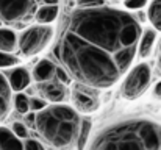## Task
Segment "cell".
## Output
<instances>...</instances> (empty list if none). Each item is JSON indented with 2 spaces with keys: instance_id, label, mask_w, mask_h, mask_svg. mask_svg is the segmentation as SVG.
Listing matches in <instances>:
<instances>
[{
  "instance_id": "obj_1",
  "label": "cell",
  "mask_w": 161,
  "mask_h": 150,
  "mask_svg": "<svg viewBox=\"0 0 161 150\" xmlns=\"http://www.w3.org/2000/svg\"><path fill=\"white\" fill-rule=\"evenodd\" d=\"M141 31L139 22L124 9L78 6L66 17L53 55L75 83L107 89L131 67Z\"/></svg>"
},
{
  "instance_id": "obj_2",
  "label": "cell",
  "mask_w": 161,
  "mask_h": 150,
  "mask_svg": "<svg viewBox=\"0 0 161 150\" xmlns=\"http://www.w3.org/2000/svg\"><path fill=\"white\" fill-rule=\"evenodd\" d=\"M88 149L161 150V124L152 119H125L99 130L85 146Z\"/></svg>"
},
{
  "instance_id": "obj_3",
  "label": "cell",
  "mask_w": 161,
  "mask_h": 150,
  "mask_svg": "<svg viewBox=\"0 0 161 150\" xmlns=\"http://www.w3.org/2000/svg\"><path fill=\"white\" fill-rule=\"evenodd\" d=\"M81 116L80 113L61 102L46 105L36 111L35 130L44 144L55 149H67L77 144L80 131Z\"/></svg>"
},
{
  "instance_id": "obj_4",
  "label": "cell",
  "mask_w": 161,
  "mask_h": 150,
  "mask_svg": "<svg viewBox=\"0 0 161 150\" xmlns=\"http://www.w3.org/2000/svg\"><path fill=\"white\" fill-rule=\"evenodd\" d=\"M55 35V30L49 24L31 25L24 30L20 36H17V50L22 56L30 58L49 47Z\"/></svg>"
},
{
  "instance_id": "obj_5",
  "label": "cell",
  "mask_w": 161,
  "mask_h": 150,
  "mask_svg": "<svg viewBox=\"0 0 161 150\" xmlns=\"http://www.w3.org/2000/svg\"><path fill=\"white\" fill-rule=\"evenodd\" d=\"M36 13L35 0H0V25L25 27Z\"/></svg>"
},
{
  "instance_id": "obj_6",
  "label": "cell",
  "mask_w": 161,
  "mask_h": 150,
  "mask_svg": "<svg viewBox=\"0 0 161 150\" xmlns=\"http://www.w3.org/2000/svg\"><path fill=\"white\" fill-rule=\"evenodd\" d=\"M152 70L147 63H139L130 67L120 85V97L124 100H136L142 97L150 86Z\"/></svg>"
},
{
  "instance_id": "obj_7",
  "label": "cell",
  "mask_w": 161,
  "mask_h": 150,
  "mask_svg": "<svg viewBox=\"0 0 161 150\" xmlns=\"http://www.w3.org/2000/svg\"><path fill=\"white\" fill-rule=\"evenodd\" d=\"M72 105L81 114H92L100 108V99L97 96V89L77 83L72 89Z\"/></svg>"
},
{
  "instance_id": "obj_8",
  "label": "cell",
  "mask_w": 161,
  "mask_h": 150,
  "mask_svg": "<svg viewBox=\"0 0 161 150\" xmlns=\"http://www.w3.org/2000/svg\"><path fill=\"white\" fill-rule=\"evenodd\" d=\"M6 80H8V85H9L11 91L20 92V91H24L30 86L31 75L25 67H14L13 70H9Z\"/></svg>"
},
{
  "instance_id": "obj_9",
  "label": "cell",
  "mask_w": 161,
  "mask_h": 150,
  "mask_svg": "<svg viewBox=\"0 0 161 150\" xmlns=\"http://www.w3.org/2000/svg\"><path fill=\"white\" fill-rule=\"evenodd\" d=\"M157 42V30L155 28H146L141 31L139 41H138V49H136V55L139 58H149L152 55V50L155 47Z\"/></svg>"
},
{
  "instance_id": "obj_10",
  "label": "cell",
  "mask_w": 161,
  "mask_h": 150,
  "mask_svg": "<svg viewBox=\"0 0 161 150\" xmlns=\"http://www.w3.org/2000/svg\"><path fill=\"white\" fill-rule=\"evenodd\" d=\"M11 88L3 74H0V124L9 116L11 111Z\"/></svg>"
},
{
  "instance_id": "obj_11",
  "label": "cell",
  "mask_w": 161,
  "mask_h": 150,
  "mask_svg": "<svg viewBox=\"0 0 161 150\" xmlns=\"http://www.w3.org/2000/svg\"><path fill=\"white\" fill-rule=\"evenodd\" d=\"M55 70H56V66H55L52 61L49 59H41L35 69H33V80L36 83H44V81H49L55 77Z\"/></svg>"
},
{
  "instance_id": "obj_12",
  "label": "cell",
  "mask_w": 161,
  "mask_h": 150,
  "mask_svg": "<svg viewBox=\"0 0 161 150\" xmlns=\"http://www.w3.org/2000/svg\"><path fill=\"white\" fill-rule=\"evenodd\" d=\"M41 92L46 99L52 103H58V102H63L66 97V89H64V85L63 83H50L49 81H44V85L41 86Z\"/></svg>"
},
{
  "instance_id": "obj_13",
  "label": "cell",
  "mask_w": 161,
  "mask_h": 150,
  "mask_svg": "<svg viewBox=\"0 0 161 150\" xmlns=\"http://www.w3.org/2000/svg\"><path fill=\"white\" fill-rule=\"evenodd\" d=\"M24 149L22 139H19L11 128L0 127V150H20Z\"/></svg>"
},
{
  "instance_id": "obj_14",
  "label": "cell",
  "mask_w": 161,
  "mask_h": 150,
  "mask_svg": "<svg viewBox=\"0 0 161 150\" xmlns=\"http://www.w3.org/2000/svg\"><path fill=\"white\" fill-rule=\"evenodd\" d=\"M0 50L9 53L17 50V35L9 27H0Z\"/></svg>"
},
{
  "instance_id": "obj_15",
  "label": "cell",
  "mask_w": 161,
  "mask_h": 150,
  "mask_svg": "<svg viewBox=\"0 0 161 150\" xmlns=\"http://www.w3.org/2000/svg\"><path fill=\"white\" fill-rule=\"evenodd\" d=\"M56 17H58V5L46 3L44 6L36 8L35 19L38 24H52V22H55Z\"/></svg>"
},
{
  "instance_id": "obj_16",
  "label": "cell",
  "mask_w": 161,
  "mask_h": 150,
  "mask_svg": "<svg viewBox=\"0 0 161 150\" xmlns=\"http://www.w3.org/2000/svg\"><path fill=\"white\" fill-rule=\"evenodd\" d=\"M147 20L152 28L161 33V0H152L147 8Z\"/></svg>"
},
{
  "instance_id": "obj_17",
  "label": "cell",
  "mask_w": 161,
  "mask_h": 150,
  "mask_svg": "<svg viewBox=\"0 0 161 150\" xmlns=\"http://www.w3.org/2000/svg\"><path fill=\"white\" fill-rule=\"evenodd\" d=\"M91 130V119L89 117H81V124H80V131H78V139H77V147H85L86 146V139Z\"/></svg>"
},
{
  "instance_id": "obj_18",
  "label": "cell",
  "mask_w": 161,
  "mask_h": 150,
  "mask_svg": "<svg viewBox=\"0 0 161 150\" xmlns=\"http://www.w3.org/2000/svg\"><path fill=\"white\" fill-rule=\"evenodd\" d=\"M13 102H14V108L19 114H27L30 111V99L25 94H22V91L14 96Z\"/></svg>"
},
{
  "instance_id": "obj_19",
  "label": "cell",
  "mask_w": 161,
  "mask_h": 150,
  "mask_svg": "<svg viewBox=\"0 0 161 150\" xmlns=\"http://www.w3.org/2000/svg\"><path fill=\"white\" fill-rule=\"evenodd\" d=\"M19 58L9 52H2L0 50V69H8V67H14L17 66Z\"/></svg>"
},
{
  "instance_id": "obj_20",
  "label": "cell",
  "mask_w": 161,
  "mask_h": 150,
  "mask_svg": "<svg viewBox=\"0 0 161 150\" xmlns=\"http://www.w3.org/2000/svg\"><path fill=\"white\" fill-rule=\"evenodd\" d=\"M11 130H13V133H14L19 139H25V138L28 136V128H27V125H25L24 122H14L13 127H11Z\"/></svg>"
},
{
  "instance_id": "obj_21",
  "label": "cell",
  "mask_w": 161,
  "mask_h": 150,
  "mask_svg": "<svg viewBox=\"0 0 161 150\" xmlns=\"http://www.w3.org/2000/svg\"><path fill=\"white\" fill-rule=\"evenodd\" d=\"M147 3H149V0H124V6H125V9H130V11L142 9Z\"/></svg>"
},
{
  "instance_id": "obj_22",
  "label": "cell",
  "mask_w": 161,
  "mask_h": 150,
  "mask_svg": "<svg viewBox=\"0 0 161 150\" xmlns=\"http://www.w3.org/2000/svg\"><path fill=\"white\" fill-rule=\"evenodd\" d=\"M22 144H24V149L27 150H42L44 149V142H41V141H38V139H31V138H25V141H22Z\"/></svg>"
},
{
  "instance_id": "obj_23",
  "label": "cell",
  "mask_w": 161,
  "mask_h": 150,
  "mask_svg": "<svg viewBox=\"0 0 161 150\" xmlns=\"http://www.w3.org/2000/svg\"><path fill=\"white\" fill-rule=\"evenodd\" d=\"M55 77H58V81L63 83V85L70 83V78H69V75L66 74V70H64L63 67H56V70H55Z\"/></svg>"
},
{
  "instance_id": "obj_24",
  "label": "cell",
  "mask_w": 161,
  "mask_h": 150,
  "mask_svg": "<svg viewBox=\"0 0 161 150\" xmlns=\"http://www.w3.org/2000/svg\"><path fill=\"white\" fill-rule=\"evenodd\" d=\"M47 103H46V100L42 99H30V111H39V109H42L44 106H46Z\"/></svg>"
},
{
  "instance_id": "obj_25",
  "label": "cell",
  "mask_w": 161,
  "mask_h": 150,
  "mask_svg": "<svg viewBox=\"0 0 161 150\" xmlns=\"http://www.w3.org/2000/svg\"><path fill=\"white\" fill-rule=\"evenodd\" d=\"M103 5V0H78V6H96Z\"/></svg>"
},
{
  "instance_id": "obj_26",
  "label": "cell",
  "mask_w": 161,
  "mask_h": 150,
  "mask_svg": "<svg viewBox=\"0 0 161 150\" xmlns=\"http://www.w3.org/2000/svg\"><path fill=\"white\" fill-rule=\"evenodd\" d=\"M35 116H36L35 111H31L30 114H27V117H25V125H27V127L35 128Z\"/></svg>"
},
{
  "instance_id": "obj_27",
  "label": "cell",
  "mask_w": 161,
  "mask_h": 150,
  "mask_svg": "<svg viewBox=\"0 0 161 150\" xmlns=\"http://www.w3.org/2000/svg\"><path fill=\"white\" fill-rule=\"evenodd\" d=\"M152 96L157 100H161V81H158V83L155 85V88H153V91H152Z\"/></svg>"
},
{
  "instance_id": "obj_28",
  "label": "cell",
  "mask_w": 161,
  "mask_h": 150,
  "mask_svg": "<svg viewBox=\"0 0 161 150\" xmlns=\"http://www.w3.org/2000/svg\"><path fill=\"white\" fill-rule=\"evenodd\" d=\"M59 0H44V3H50V5H58Z\"/></svg>"
},
{
  "instance_id": "obj_29",
  "label": "cell",
  "mask_w": 161,
  "mask_h": 150,
  "mask_svg": "<svg viewBox=\"0 0 161 150\" xmlns=\"http://www.w3.org/2000/svg\"><path fill=\"white\" fill-rule=\"evenodd\" d=\"M158 67H160V70H161V56H160V59H158Z\"/></svg>"
},
{
  "instance_id": "obj_30",
  "label": "cell",
  "mask_w": 161,
  "mask_h": 150,
  "mask_svg": "<svg viewBox=\"0 0 161 150\" xmlns=\"http://www.w3.org/2000/svg\"><path fill=\"white\" fill-rule=\"evenodd\" d=\"M158 50H160V53H161V39H160V42H158Z\"/></svg>"
}]
</instances>
